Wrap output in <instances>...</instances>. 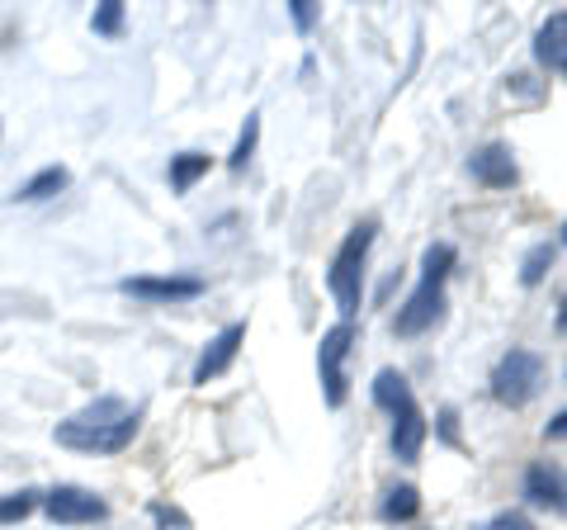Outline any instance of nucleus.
<instances>
[{"label": "nucleus", "mask_w": 567, "mask_h": 530, "mask_svg": "<svg viewBox=\"0 0 567 530\" xmlns=\"http://www.w3.org/2000/svg\"><path fill=\"white\" fill-rule=\"evenodd\" d=\"M33 507H43V492H39V488L6 492V498H0V526H14V521H24Z\"/></svg>", "instance_id": "nucleus-16"}, {"label": "nucleus", "mask_w": 567, "mask_h": 530, "mask_svg": "<svg viewBox=\"0 0 567 530\" xmlns=\"http://www.w3.org/2000/svg\"><path fill=\"white\" fill-rule=\"evenodd\" d=\"M350 346H354L350 323H336L322 337V346H317V375H322V394H327L331 408L346 402V356H350Z\"/></svg>", "instance_id": "nucleus-6"}, {"label": "nucleus", "mask_w": 567, "mask_h": 530, "mask_svg": "<svg viewBox=\"0 0 567 530\" xmlns=\"http://www.w3.org/2000/svg\"><path fill=\"white\" fill-rule=\"evenodd\" d=\"M525 498L539 502V507L567 511V469H558V465H535V469L525 473Z\"/></svg>", "instance_id": "nucleus-12"}, {"label": "nucleus", "mask_w": 567, "mask_h": 530, "mask_svg": "<svg viewBox=\"0 0 567 530\" xmlns=\"http://www.w3.org/2000/svg\"><path fill=\"white\" fill-rule=\"evenodd\" d=\"M548 436H554V440H567V412H558L554 421H548Z\"/></svg>", "instance_id": "nucleus-23"}, {"label": "nucleus", "mask_w": 567, "mask_h": 530, "mask_svg": "<svg viewBox=\"0 0 567 530\" xmlns=\"http://www.w3.org/2000/svg\"><path fill=\"white\" fill-rule=\"evenodd\" d=\"M544 388V360L535 350H506L502 360L492 369V398L502 402V408H525V402H535V394Z\"/></svg>", "instance_id": "nucleus-4"}, {"label": "nucleus", "mask_w": 567, "mask_h": 530, "mask_svg": "<svg viewBox=\"0 0 567 530\" xmlns=\"http://www.w3.org/2000/svg\"><path fill=\"white\" fill-rule=\"evenodd\" d=\"M66 185H71L66 166H43L39 175H29V181L14 190V200H20V204H43V200H52V194H62Z\"/></svg>", "instance_id": "nucleus-13"}, {"label": "nucleus", "mask_w": 567, "mask_h": 530, "mask_svg": "<svg viewBox=\"0 0 567 530\" xmlns=\"http://www.w3.org/2000/svg\"><path fill=\"white\" fill-rule=\"evenodd\" d=\"M199 175H208V156L204 152H181V156H171V190H194V181Z\"/></svg>", "instance_id": "nucleus-15"}, {"label": "nucleus", "mask_w": 567, "mask_h": 530, "mask_svg": "<svg viewBox=\"0 0 567 530\" xmlns=\"http://www.w3.org/2000/svg\"><path fill=\"white\" fill-rule=\"evenodd\" d=\"M123 294L152 298V304H175V298H199L204 279L199 275H133V279H123Z\"/></svg>", "instance_id": "nucleus-7"}, {"label": "nucleus", "mask_w": 567, "mask_h": 530, "mask_svg": "<svg viewBox=\"0 0 567 530\" xmlns=\"http://www.w3.org/2000/svg\"><path fill=\"white\" fill-rule=\"evenodd\" d=\"M43 511H48L52 526H95V521L110 517V502L95 498L91 488L62 483V488H52L48 498H43Z\"/></svg>", "instance_id": "nucleus-5"}, {"label": "nucleus", "mask_w": 567, "mask_h": 530, "mask_svg": "<svg viewBox=\"0 0 567 530\" xmlns=\"http://www.w3.org/2000/svg\"><path fill=\"white\" fill-rule=\"evenodd\" d=\"M369 246H374V223L350 227V237L341 242V252H336L331 271H327V289H331V298H336V308H341L346 323L360 313V298H364V261H369Z\"/></svg>", "instance_id": "nucleus-3"}, {"label": "nucleus", "mask_w": 567, "mask_h": 530, "mask_svg": "<svg viewBox=\"0 0 567 530\" xmlns=\"http://www.w3.org/2000/svg\"><path fill=\"white\" fill-rule=\"evenodd\" d=\"M421 511V492L412 483H402V488H388V498H383V517L388 521H412Z\"/></svg>", "instance_id": "nucleus-17"}, {"label": "nucleus", "mask_w": 567, "mask_h": 530, "mask_svg": "<svg viewBox=\"0 0 567 530\" xmlns=\"http://www.w3.org/2000/svg\"><path fill=\"white\" fill-rule=\"evenodd\" d=\"M535 58H539L544 72L567 77V10L548 14V20L539 24V33H535Z\"/></svg>", "instance_id": "nucleus-11"}, {"label": "nucleus", "mask_w": 567, "mask_h": 530, "mask_svg": "<svg viewBox=\"0 0 567 530\" xmlns=\"http://www.w3.org/2000/svg\"><path fill=\"white\" fill-rule=\"evenodd\" d=\"M563 242H567V223H563Z\"/></svg>", "instance_id": "nucleus-25"}, {"label": "nucleus", "mask_w": 567, "mask_h": 530, "mask_svg": "<svg viewBox=\"0 0 567 530\" xmlns=\"http://www.w3.org/2000/svg\"><path fill=\"white\" fill-rule=\"evenodd\" d=\"M548 265H554V246H548V242L529 246V252H525V261H520V285H539Z\"/></svg>", "instance_id": "nucleus-18"}, {"label": "nucleus", "mask_w": 567, "mask_h": 530, "mask_svg": "<svg viewBox=\"0 0 567 530\" xmlns=\"http://www.w3.org/2000/svg\"><path fill=\"white\" fill-rule=\"evenodd\" d=\"M91 29L104 33V39H114V33L123 29V6H118V0H104V6L91 14Z\"/></svg>", "instance_id": "nucleus-20"}, {"label": "nucleus", "mask_w": 567, "mask_h": 530, "mask_svg": "<svg viewBox=\"0 0 567 530\" xmlns=\"http://www.w3.org/2000/svg\"><path fill=\"white\" fill-rule=\"evenodd\" d=\"M393 417V455L402 459V465H416L421 459V450H425V412H421V402L412 398V402H402L398 412H388Z\"/></svg>", "instance_id": "nucleus-9"}, {"label": "nucleus", "mask_w": 567, "mask_h": 530, "mask_svg": "<svg viewBox=\"0 0 567 530\" xmlns=\"http://www.w3.org/2000/svg\"><path fill=\"white\" fill-rule=\"evenodd\" d=\"M468 171H473V181H483V185H492V190H506V185L520 181V166H516V156H511L506 143L477 147V152L468 156Z\"/></svg>", "instance_id": "nucleus-10"}, {"label": "nucleus", "mask_w": 567, "mask_h": 530, "mask_svg": "<svg viewBox=\"0 0 567 530\" xmlns=\"http://www.w3.org/2000/svg\"><path fill=\"white\" fill-rule=\"evenodd\" d=\"M487 530H539V526L529 521L525 511H502V517H496V521H492Z\"/></svg>", "instance_id": "nucleus-21"}, {"label": "nucleus", "mask_w": 567, "mask_h": 530, "mask_svg": "<svg viewBox=\"0 0 567 530\" xmlns=\"http://www.w3.org/2000/svg\"><path fill=\"white\" fill-rule=\"evenodd\" d=\"M256 137H260V114H251V119H246V129H241V137H237L233 156H227V166H233V171H241L246 162H251V152H256Z\"/></svg>", "instance_id": "nucleus-19"}, {"label": "nucleus", "mask_w": 567, "mask_h": 530, "mask_svg": "<svg viewBox=\"0 0 567 530\" xmlns=\"http://www.w3.org/2000/svg\"><path fill=\"white\" fill-rule=\"evenodd\" d=\"M412 398H416L412 384H406L398 369H379V375H374V402H379L383 412H398L402 402H412Z\"/></svg>", "instance_id": "nucleus-14"}, {"label": "nucleus", "mask_w": 567, "mask_h": 530, "mask_svg": "<svg viewBox=\"0 0 567 530\" xmlns=\"http://www.w3.org/2000/svg\"><path fill=\"white\" fill-rule=\"evenodd\" d=\"M137 421L142 417L128 408V402L114 398V394H104V398L91 402V408H81L76 417L62 421V427H58V446L81 450V455H118V450L133 446Z\"/></svg>", "instance_id": "nucleus-1"}, {"label": "nucleus", "mask_w": 567, "mask_h": 530, "mask_svg": "<svg viewBox=\"0 0 567 530\" xmlns=\"http://www.w3.org/2000/svg\"><path fill=\"white\" fill-rule=\"evenodd\" d=\"M558 327L567 332V298H563V313H558Z\"/></svg>", "instance_id": "nucleus-24"}, {"label": "nucleus", "mask_w": 567, "mask_h": 530, "mask_svg": "<svg viewBox=\"0 0 567 530\" xmlns=\"http://www.w3.org/2000/svg\"><path fill=\"white\" fill-rule=\"evenodd\" d=\"M450 265H454V246L450 242H435L425 246L421 256V285L416 294L406 298L393 317V332L398 337H421L425 327L440 323V313H445V279H450Z\"/></svg>", "instance_id": "nucleus-2"}, {"label": "nucleus", "mask_w": 567, "mask_h": 530, "mask_svg": "<svg viewBox=\"0 0 567 530\" xmlns=\"http://www.w3.org/2000/svg\"><path fill=\"white\" fill-rule=\"evenodd\" d=\"M241 342H246V323L223 327L218 337H213V342L204 346L199 365H194V384H208V379L227 375V369H233V360H237V350H241Z\"/></svg>", "instance_id": "nucleus-8"}, {"label": "nucleus", "mask_w": 567, "mask_h": 530, "mask_svg": "<svg viewBox=\"0 0 567 530\" xmlns=\"http://www.w3.org/2000/svg\"><path fill=\"white\" fill-rule=\"evenodd\" d=\"M289 14H293V24H298V29H312V20H317V6H308V0H293Z\"/></svg>", "instance_id": "nucleus-22"}]
</instances>
